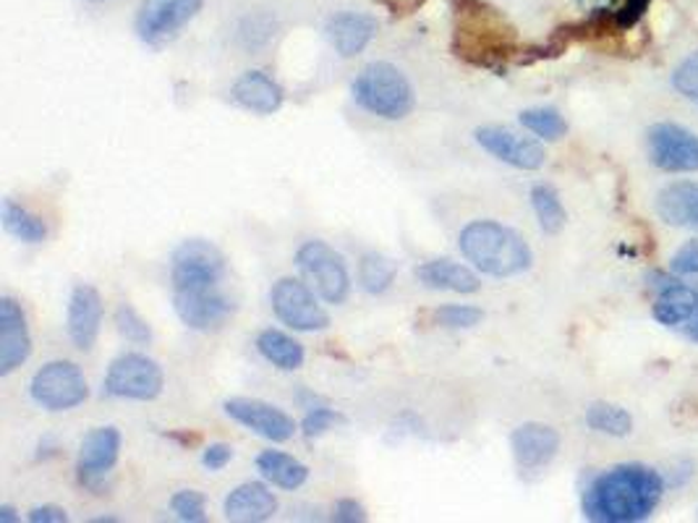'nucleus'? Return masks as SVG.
I'll list each match as a JSON object with an SVG mask.
<instances>
[{
  "label": "nucleus",
  "instance_id": "obj_1",
  "mask_svg": "<svg viewBox=\"0 0 698 523\" xmlns=\"http://www.w3.org/2000/svg\"><path fill=\"white\" fill-rule=\"evenodd\" d=\"M667 492L662 471L647 463H618L583 490V519L594 523H641L655 515Z\"/></svg>",
  "mask_w": 698,
  "mask_h": 523
},
{
  "label": "nucleus",
  "instance_id": "obj_2",
  "mask_svg": "<svg viewBox=\"0 0 698 523\" xmlns=\"http://www.w3.org/2000/svg\"><path fill=\"white\" fill-rule=\"evenodd\" d=\"M458 249L476 273L490 278H515L534 265L527 238L500 220H471L458 234Z\"/></svg>",
  "mask_w": 698,
  "mask_h": 523
},
{
  "label": "nucleus",
  "instance_id": "obj_3",
  "mask_svg": "<svg viewBox=\"0 0 698 523\" xmlns=\"http://www.w3.org/2000/svg\"><path fill=\"white\" fill-rule=\"evenodd\" d=\"M351 95L358 108L382 121H403L414 114L416 92L409 77L387 61L364 66L351 85Z\"/></svg>",
  "mask_w": 698,
  "mask_h": 523
},
{
  "label": "nucleus",
  "instance_id": "obj_4",
  "mask_svg": "<svg viewBox=\"0 0 698 523\" xmlns=\"http://www.w3.org/2000/svg\"><path fill=\"white\" fill-rule=\"evenodd\" d=\"M296 267L302 273V280H306V286L325 304L341 306L348 302L351 286H354L351 270L345 265L343 254L335 251L327 241L312 238V241H304L298 246Z\"/></svg>",
  "mask_w": 698,
  "mask_h": 523
},
{
  "label": "nucleus",
  "instance_id": "obj_5",
  "mask_svg": "<svg viewBox=\"0 0 698 523\" xmlns=\"http://www.w3.org/2000/svg\"><path fill=\"white\" fill-rule=\"evenodd\" d=\"M228 273L225 254L207 238H186L170 257L173 294L217 288Z\"/></svg>",
  "mask_w": 698,
  "mask_h": 523
},
{
  "label": "nucleus",
  "instance_id": "obj_6",
  "mask_svg": "<svg viewBox=\"0 0 698 523\" xmlns=\"http://www.w3.org/2000/svg\"><path fill=\"white\" fill-rule=\"evenodd\" d=\"M163 366L139 351H126L112 358L108 375L102 379V395L118 401H155L163 395Z\"/></svg>",
  "mask_w": 698,
  "mask_h": 523
},
{
  "label": "nucleus",
  "instance_id": "obj_7",
  "mask_svg": "<svg viewBox=\"0 0 698 523\" xmlns=\"http://www.w3.org/2000/svg\"><path fill=\"white\" fill-rule=\"evenodd\" d=\"M29 395L45 411H71L89 398V385L79 364L69 358H52L35 372L29 383Z\"/></svg>",
  "mask_w": 698,
  "mask_h": 523
},
{
  "label": "nucleus",
  "instance_id": "obj_8",
  "mask_svg": "<svg viewBox=\"0 0 698 523\" xmlns=\"http://www.w3.org/2000/svg\"><path fill=\"white\" fill-rule=\"evenodd\" d=\"M322 298L306 286V280L285 275L269 290V306L285 327L294 333H322L330 327V314L319 304Z\"/></svg>",
  "mask_w": 698,
  "mask_h": 523
},
{
  "label": "nucleus",
  "instance_id": "obj_9",
  "mask_svg": "<svg viewBox=\"0 0 698 523\" xmlns=\"http://www.w3.org/2000/svg\"><path fill=\"white\" fill-rule=\"evenodd\" d=\"M651 166L665 174H698V134L672 121L651 124L647 129Z\"/></svg>",
  "mask_w": 698,
  "mask_h": 523
},
{
  "label": "nucleus",
  "instance_id": "obj_10",
  "mask_svg": "<svg viewBox=\"0 0 698 523\" xmlns=\"http://www.w3.org/2000/svg\"><path fill=\"white\" fill-rule=\"evenodd\" d=\"M201 6H205V0H141L137 24H134L139 40L160 48L199 17Z\"/></svg>",
  "mask_w": 698,
  "mask_h": 523
},
{
  "label": "nucleus",
  "instance_id": "obj_11",
  "mask_svg": "<svg viewBox=\"0 0 698 523\" xmlns=\"http://www.w3.org/2000/svg\"><path fill=\"white\" fill-rule=\"evenodd\" d=\"M121 432L116 427H97L81 440L77 455V480L81 487L100 495L105 480L112 474L121 458Z\"/></svg>",
  "mask_w": 698,
  "mask_h": 523
},
{
  "label": "nucleus",
  "instance_id": "obj_12",
  "mask_svg": "<svg viewBox=\"0 0 698 523\" xmlns=\"http://www.w3.org/2000/svg\"><path fill=\"white\" fill-rule=\"evenodd\" d=\"M223 411L233 422L267 440V443H288L298 432L294 416L259 398H228L223 403Z\"/></svg>",
  "mask_w": 698,
  "mask_h": 523
},
{
  "label": "nucleus",
  "instance_id": "obj_13",
  "mask_svg": "<svg viewBox=\"0 0 698 523\" xmlns=\"http://www.w3.org/2000/svg\"><path fill=\"white\" fill-rule=\"evenodd\" d=\"M476 145L490 152L494 160L505 162V166L515 170H539L544 168L547 152L542 147V141L523 137V134H515L510 129H502V126H479L474 131Z\"/></svg>",
  "mask_w": 698,
  "mask_h": 523
},
{
  "label": "nucleus",
  "instance_id": "obj_14",
  "mask_svg": "<svg viewBox=\"0 0 698 523\" xmlns=\"http://www.w3.org/2000/svg\"><path fill=\"white\" fill-rule=\"evenodd\" d=\"M173 309H176L178 319L197 333H213L228 323L236 312L230 296L225 290L205 288V290H186V294H173Z\"/></svg>",
  "mask_w": 698,
  "mask_h": 523
},
{
  "label": "nucleus",
  "instance_id": "obj_15",
  "mask_svg": "<svg viewBox=\"0 0 698 523\" xmlns=\"http://www.w3.org/2000/svg\"><path fill=\"white\" fill-rule=\"evenodd\" d=\"M510 451H513L515 466L521 474H539L560 453V432L542 422H527L513 430L510 435Z\"/></svg>",
  "mask_w": 698,
  "mask_h": 523
},
{
  "label": "nucleus",
  "instance_id": "obj_16",
  "mask_svg": "<svg viewBox=\"0 0 698 523\" xmlns=\"http://www.w3.org/2000/svg\"><path fill=\"white\" fill-rule=\"evenodd\" d=\"M105 319V304L100 290L89 283L73 286L69 296V309H66V333L79 351H92L100 338Z\"/></svg>",
  "mask_w": 698,
  "mask_h": 523
},
{
  "label": "nucleus",
  "instance_id": "obj_17",
  "mask_svg": "<svg viewBox=\"0 0 698 523\" xmlns=\"http://www.w3.org/2000/svg\"><path fill=\"white\" fill-rule=\"evenodd\" d=\"M32 356V333L17 298H0V377H9Z\"/></svg>",
  "mask_w": 698,
  "mask_h": 523
},
{
  "label": "nucleus",
  "instance_id": "obj_18",
  "mask_svg": "<svg viewBox=\"0 0 698 523\" xmlns=\"http://www.w3.org/2000/svg\"><path fill=\"white\" fill-rule=\"evenodd\" d=\"M377 19L370 13L358 11H341L327 19L325 37L333 45V50L341 58H356L370 48V42L377 37Z\"/></svg>",
  "mask_w": 698,
  "mask_h": 523
},
{
  "label": "nucleus",
  "instance_id": "obj_19",
  "mask_svg": "<svg viewBox=\"0 0 698 523\" xmlns=\"http://www.w3.org/2000/svg\"><path fill=\"white\" fill-rule=\"evenodd\" d=\"M230 100L246 114L254 116H275L283 108L285 92L269 73L252 69L244 71L242 77L233 81L230 87Z\"/></svg>",
  "mask_w": 698,
  "mask_h": 523
},
{
  "label": "nucleus",
  "instance_id": "obj_20",
  "mask_svg": "<svg viewBox=\"0 0 698 523\" xmlns=\"http://www.w3.org/2000/svg\"><path fill=\"white\" fill-rule=\"evenodd\" d=\"M223 513L236 523H262L275 519L277 497L265 482H244L225 497Z\"/></svg>",
  "mask_w": 698,
  "mask_h": 523
},
{
  "label": "nucleus",
  "instance_id": "obj_21",
  "mask_svg": "<svg viewBox=\"0 0 698 523\" xmlns=\"http://www.w3.org/2000/svg\"><path fill=\"white\" fill-rule=\"evenodd\" d=\"M416 280L430 290H450V294H476L482 288L479 275L471 265L453 259H430L416 267Z\"/></svg>",
  "mask_w": 698,
  "mask_h": 523
},
{
  "label": "nucleus",
  "instance_id": "obj_22",
  "mask_svg": "<svg viewBox=\"0 0 698 523\" xmlns=\"http://www.w3.org/2000/svg\"><path fill=\"white\" fill-rule=\"evenodd\" d=\"M657 218L665 226L698 228V181H672L657 194Z\"/></svg>",
  "mask_w": 698,
  "mask_h": 523
},
{
  "label": "nucleus",
  "instance_id": "obj_23",
  "mask_svg": "<svg viewBox=\"0 0 698 523\" xmlns=\"http://www.w3.org/2000/svg\"><path fill=\"white\" fill-rule=\"evenodd\" d=\"M698 314V288L672 280L670 286L657 290V302L651 306V317L662 327H682Z\"/></svg>",
  "mask_w": 698,
  "mask_h": 523
},
{
  "label": "nucleus",
  "instance_id": "obj_24",
  "mask_svg": "<svg viewBox=\"0 0 698 523\" xmlns=\"http://www.w3.org/2000/svg\"><path fill=\"white\" fill-rule=\"evenodd\" d=\"M254 463H257L262 480H265L267 484H273V487L277 490L296 492L309 482V466L294 458L291 453L273 451V447H269V451H262Z\"/></svg>",
  "mask_w": 698,
  "mask_h": 523
},
{
  "label": "nucleus",
  "instance_id": "obj_25",
  "mask_svg": "<svg viewBox=\"0 0 698 523\" xmlns=\"http://www.w3.org/2000/svg\"><path fill=\"white\" fill-rule=\"evenodd\" d=\"M257 351L267 364H273L281 372H296L306 362V351L294 335L267 327L257 335Z\"/></svg>",
  "mask_w": 698,
  "mask_h": 523
},
{
  "label": "nucleus",
  "instance_id": "obj_26",
  "mask_svg": "<svg viewBox=\"0 0 698 523\" xmlns=\"http://www.w3.org/2000/svg\"><path fill=\"white\" fill-rule=\"evenodd\" d=\"M0 223L21 244H42L48 238V223L11 197L0 205Z\"/></svg>",
  "mask_w": 698,
  "mask_h": 523
},
{
  "label": "nucleus",
  "instance_id": "obj_27",
  "mask_svg": "<svg viewBox=\"0 0 698 523\" xmlns=\"http://www.w3.org/2000/svg\"><path fill=\"white\" fill-rule=\"evenodd\" d=\"M529 199L531 207H534L539 228H542L547 236H558L568 223V209L562 205L560 191L554 189L552 184H534L531 186Z\"/></svg>",
  "mask_w": 698,
  "mask_h": 523
},
{
  "label": "nucleus",
  "instance_id": "obj_28",
  "mask_svg": "<svg viewBox=\"0 0 698 523\" xmlns=\"http://www.w3.org/2000/svg\"><path fill=\"white\" fill-rule=\"evenodd\" d=\"M397 278V267L393 259H387L385 254L380 251H366L362 259H358V286H362L364 294L370 296H382L393 288V283Z\"/></svg>",
  "mask_w": 698,
  "mask_h": 523
},
{
  "label": "nucleus",
  "instance_id": "obj_29",
  "mask_svg": "<svg viewBox=\"0 0 698 523\" xmlns=\"http://www.w3.org/2000/svg\"><path fill=\"white\" fill-rule=\"evenodd\" d=\"M587 427L597 435L628 437L633 432V416L622 406H615V403L594 401L587 408Z\"/></svg>",
  "mask_w": 698,
  "mask_h": 523
},
{
  "label": "nucleus",
  "instance_id": "obj_30",
  "mask_svg": "<svg viewBox=\"0 0 698 523\" xmlns=\"http://www.w3.org/2000/svg\"><path fill=\"white\" fill-rule=\"evenodd\" d=\"M518 121L523 129L544 141H560L568 134V121L558 108H529L518 116Z\"/></svg>",
  "mask_w": 698,
  "mask_h": 523
},
{
  "label": "nucleus",
  "instance_id": "obj_31",
  "mask_svg": "<svg viewBox=\"0 0 698 523\" xmlns=\"http://www.w3.org/2000/svg\"><path fill=\"white\" fill-rule=\"evenodd\" d=\"M116 330L131 346H147L153 341V327L131 304H118L116 309Z\"/></svg>",
  "mask_w": 698,
  "mask_h": 523
},
{
  "label": "nucleus",
  "instance_id": "obj_32",
  "mask_svg": "<svg viewBox=\"0 0 698 523\" xmlns=\"http://www.w3.org/2000/svg\"><path fill=\"white\" fill-rule=\"evenodd\" d=\"M484 319V312L474 304H445L434 312V323L448 330H471Z\"/></svg>",
  "mask_w": 698,
  "mask_h": 523
},
{
  "label": "nucleus",
  "instance_id": "obj_33",
  "mask_svg": "<svg viewBox=\"0 0 698 523\" xmlns=\"http://www.w3.org/2000/svg\"><path fill=\"white\" fill-rule=\"evenodd\" d=\"M170 511L184 523L207 521V500L197 490H181L170 497Z\"/></svg>",
  "mask_w": 698,
  "mask_h": 523
},
{
  "label": "nucleus",
  "instance_id": "obj_34",
  "mask_svg": "<svg viewBox=\"0 0 698 523\" xmlns=\"http://www.w3.org/2000/svg\"><path fill=\"white\" fill-rule=\"evenodd\" d=\"M343 422H345V416L341 414V411L330 408V406H325V403H317V406H312L309 411H306V416L302 422V432H304V437L314 440V437L327 435L330 430L337 427V424H343Z\"/></svg>",
  "mask_w": 698,
  "mask_h": 523
},
{
  "label": "nucleus",
  "instance_id": "obj_35",
  "mask_svg": "<svg viewBox=\"0 0 698 523\" xmlns=\"http://www.w3.org/2000/svg\"><path fill=\"white\" fill-rule=\"evenodd\" d=\"M672 87L686 100L698 102V50L690 52L686 61H680L678 69L672 71Z\"/></svg>",
  "mask_w": 698,
  "mask_h": 523
},
{
  "label": "nucleus",
  "instance_id": "obj_36",
  "mask_svg": "<svg viewBox=\"0 0 698 523\" xmlns=\"http://www.w3.org/2000/svg\"><path fill=\"white\" fill-rule=\"evenodd\" d=\"M670 273L680 275V278H694V275H698V238L686 241L672 254Z\"/></svg>",
  "mask_w": 698,
  "mask_h": 523
},
{
  "label": "nucleus",
  "instance_id": "obj_37",
  "mask_svg": "<svg viewBox=\"0 0 698 523\" xmlns=\"http://www.w3.org/2000/svg\"><path fill=\"white\" fill-rule=\"evenodd\" d=\"M333 521L337 523H364L366 507L354 497H341L333 507Z\"/></svg>",
  "mask_w": 698,
  "mask_h": 523
},
{
  "label": "nucleus",
  "instance_id": "obj_38",
  "mask_svg": "<svg viewBox=\"0 0 698 523\" xmlns=\"http://www.w3.org/2000/svg\"><path fill=\"white\" fill-rule=\"evenodd\" d=\"M233 461V447L228 443H213L201 453V466L209 471H223Z\"/></svg>",
  "mask_w": 698,
  "mask_h": 523
},
{
  "label": "nucleus",
  "instance_id": "obj_39",
  "mask_svg": "<svg viewBox=\"0 0 698 523\" xmlns=\"http://www.w3.org/2000/svg\"><path fill=\"white\" fill-rule=\"evenodd\" d=\"M32 523H66L69 521V513L61 505H37L27 515Z\"/></svg>",
  "mask_w": 698,
  "mask_h": 523
},
{
  "label": "nucleus",
  "instance_id": "obj_40",
  "mask_svg": "<svg viewBox=\"0 0 698 523\" xmlns=\"http://www.w3.org/2000/svg\"><path fill=\"white\" fill-rule=\"evenodd\" d=\"M682 333H686V338H688V341L698 343V314H696L694 319H690V323L682 325Z\"/></svg>",
  "mask_w": 698,
  "mask_h": 523
},
{
  "label": "nucleus",
  "instance_id": "obj_41",
  "mask_svg": "<svg viewBox=\"0 0 698 523\" xmlns=\"http://www.w3.org/2000/svg\"><path fill=\"white\" fill-rule=\"evenodd\" d=\"M19 515L11 505H0V523H17Z\"/></svg>",
  "mask_w": 698,
  "mask_h": 523
},
{
  "label": "nucleus",
  "instance_id": "obj_42",
  "mask_svg": "<svg viewBox=\"0 0 698 523\" xmlns=\"http://www.w3.org/2000/svg\"><path fill=\"white\" fill-rule=\"evenodd\" d=\"M92 3H102V0H92Z\"/></svg>",
  "mask_w": 698,
  "mask_h": 523
}]
</instances>
